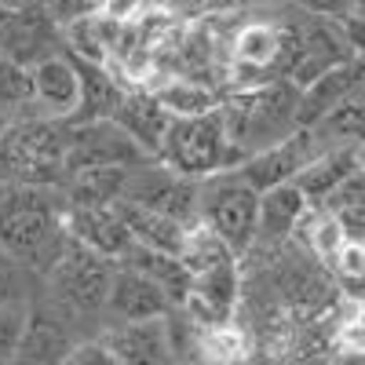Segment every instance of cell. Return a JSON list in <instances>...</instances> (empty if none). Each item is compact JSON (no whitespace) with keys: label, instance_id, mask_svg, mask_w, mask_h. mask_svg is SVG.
<instances>
[{"label":"cell","instance_id":"cell-1","mask_svg":"<svg viewBox=\"0 0 365 365\" xmlns=\"http://www.w3.org/2000/svg\"><path fill=\"white\" fill-rule=\"evenodd\" d=\"M66 120L22 110L0 135V179L8 187H63L66 179Z\"/></svg>","mask_w":365,"mask_h":365},{"label":"cell","instance_id":"cell-2","mask_svg":"<svg viewBox=\"0 0 365 365\" xmlns=\"http://www.w3.org/2000/svg\"><path fill=\"white\" fill-rule=\"evenodd\" d=\"M63 212L58 187H8L0 197V245L41 274L66 237Z\"/></svg>","mask_w":365,"mask_h":365},{"label":"cell","instance_id":"cell-3","mask_svg":"<svg viewBox=\"0 0 365 365\" xmlns=\"http://www.w3.org/2000/svg\"><path fill=\"white\" fill-rule=\"evenodd\" d=\"M296 106H299V88L285 77L245 84L230 99H220L223 125L241 158H249L252 150H263L270 143L285 139L289 132H296L299 128Z\"/></svg>","mask_w":365,"mask_h":365},{"label":"cell","instance_id":"cell-4","mask_svg":"<svg viewBox=\"0 0 365 365\" xmlns=\"http://www.w3.org/2000/svg\"><path fill=\"white\" fill-rule=\"evenodd\" d=\"M113 267H117V259L91 252L88 245H81V241H73L66 234L63 245L55 249V256L44 263V270H41L44 285H37V289L44 296H51L63 311H70L81 325H91L103 318Z\"/></svg>","mask_w":365,"mask_h":365},{"label":"cell","instance_id":"cell-5","mask_svg":"<svg viewBox=\"0 0 365 365\" xmlns=\"http://www.w3.org/2000/svg\"><path fill=\"white\" fill-rule=\"evenodd\" d=\"M158 161L187 179H205L220 168H234L241 161V154L230 143L223 113L216 106V110L194 113V117H172L165 143L158 150Z\"/></svg>","mask_w":365,"mask_h":365},{"label":"cell","instance_id":"cell-6","mask_svg":"<svg viewBox=\"0 0 365 365\" xmlns=\"http://www.w3.org/2000/svg\"><path fill=\"white\" fill-rule=\"evenodd\" d=\"M259 190L237 168H220L197 179V223H205L241 259L256 234Z\"/></svg>","mask_w":365,"mask_h":365},{"label":"cell","instance_id":"cell-7","mask_svg":"<svg viewBox=\"0 0 365 365\" xmlns=\"http://www.w3.org/2000/svg\"><path fill=\"white\" fill-rule=\"evenodd\" d=\"M150 154L132 143V135L117 125L113 117L103 120H77L70 125L66 120V172L73 168H99V165H120V168H132L139 161H146Z\"/></svg>","mask_w":365,"mask_h":365},{"label":"cell","instance_id":"cell-8","mask_svg":"<svg viewBox=\"0 0 365 365\" xmlns=\"http://www.w3.org/2000/svg\"><path fill=\"white\" fill-rule=\"evenodd\" d=\"M66 48L63 26H58L37 0H26V4H15L8 11V22L0 29V51H4L11 63L19 66H34L41 58L55 55Z\"/></svg>","mask_w":365,"mask_h":365},{"label":"cell","instance_id":"cell-9","mask_svg":"<svg viewBox=\"0 0 365 365\" xmlns=\"http://www.w3.org/2000/svg\"><path fill=\"white\" fill-rule=\"evenodd\" d=\"M175 307L172 296L143 274L139 267L117 259L113 278L106 289V303H103V318L106 322H143V318H165Z\"/></svg>","mask_w":365,"mask_h":365},{"label":"cell","instance_id":"cell-10","mask_svg":"<svg viewBox=\"0 0 365 365\" xmlns=\"http://www.w3.org/2000/svg\"><path fill=\"white\" fill-rule=\"evenodd\" d=\"M314 154H318V143L311 139V132L296 128V132H289L278 143H270L263 150H252V154L241 158L234 168L245 175L256 190H270V187H278V182H292V175Z\"/></svg>","mask_w":365,"mask_h":365},{"label":"cell","instance_id":"cell-11","mask_svg":"<svg viewBox=\"0 0 365 365\" xmlns=\"http://www.w3.org/2000/svg\"><path fill=\"white\" fill-rule=\"evenodd\" d=\"M311 212V201L296 190V182H278L270 190H259V208H256V234L252 249H282L289 237L299 234L303 220Z\"/></svg>","mask_w":365,"mask_h":365},{"label":"cell","instance_id":"cell-12","mask_svg":"<svg viewBox=\"0 0 365 365\" xmlns=\"http://www.w3.org/2000/svg\"><path fill=\"white\" fill-rule=\"evenodd\" d=\"M26 73H29V99H34V110L70 120V113L77 110V96H81V77H77L73 55L63 48V51L41 58V63H34Z\"/></svg>","mask_w":365,"mask_h":365},{"label":"cell","instance_id":"cell-13","mask_svg":"<svg viewBox=\"0 0 365 365\" xmlns=\"http://www.w3.org/2000/svg\"><path fill=\"white\" fill-rule=\"evenodd\" d=\"M63 227L73 241H81L106 259H120L132 245V234L113 205H66Z\"/></svg>","mask_w":365,"mask_h":365},{"label":"cell","instance_id":"cell-14","mask_svg":"<svg viewBox=\"0 0 365 365\" xmlns=\"http://www.w3.org/2000/svg\"><path fill=\"white\" fill-rule=\"evenodd\" d=\"M110 117L132 135V143L143 150V154L158 158L172 113L161 106V99L154 96V91H150V88H125Z\"/></svg>","mask_w":365,"mask_h":365},{"label":"cell","instance_id":"cell-15","mask_svg":"<svg viewBox=\"0 0 365 365\" xmlns=\"http://www.w3.org/2000/svg\"><path fill=\"white\" fill-rule=\"evenodd\" d=\"M103 344L110 347L113 361H172V340L165 318L143 322H106L96 329Z\"/></svg>","mask_w":365,"mask_h":365},{"label":"cell","instance_id":"cell-16","mask_svg":"<svg viewBox=\"0 0 365 365\" xmlns=\"http://www.w3.org/2000/svg\"><path fill=\"white\" fill-rule=\"evenodd\" d=\"M354 172H361V143H344V146L318 150V154L292 175V182L311 205H322Z\"/></svg>","mask_w":365,"mask_h":365},{"label":"cell","instance_id":"cell-17","mask_svg":"<svg viewBox=\"0 0 365 365\" xmlns=\"http://www.w3.org/2000/svg\"><path fill=\"white\" fill-rule=\"evenodd\" d=\"M354 91H361V58H347V63L329 66L325 73H318L314 81L299 84V106H296L299 128L314 125L322 113H329L336 103L354 96Z\"/></svg>","mask_w":365,"mask_h":365},{"label":"cell","instance_id":"cell-18","mask_svg":"<svg viewBox=\"0 0 365 365\" xmlns=\"http://www.w3.org/2000/svg\"><path fill=\"white\" fill-rule=\"evenodd\" d=\"M117 216L125 220L128 234L135 245H146V249H161V252H175L179 256V245H182V234H187L190 223H179L172 216H165V212L150 208V205H139V201H128L120 197L113 201Z\"/></svg>","mask_w":365,"mask_h":365},{"label":"cell","instance_id":"cell-19","mask_svg":"<svg viewBox=\"0 0 365 365\" xmlns=\"http://www.w3.org/2000/svg\"><path fill=\"white\" fill-rule=\"evenodd\" d=\"M77 77H81V96H77V110L70 113V125H77V120H103L113 113L120 91H125V84H120L103 63H88V58H77Z\"/></svg>","mask_w":365,"mask_h":365},{"label":"cell","instance_id":"cell-20","mask_svg":"<svg viewBox=\"0 0 365 365\" xmlns=\"http://www.w3.org/2000/svg\"><path fill=\"white\" fill-rule=\"evenodd\" d=\"M128 168L120 165H99V168H73L63 179V197L66 205H113L125 194Z\"/></svg>","mask_w":365,"mask_h":365},{"label":"cell","instance_id":"cell-21","mask_svg":"<svg viewBox=\"0 0 365 365\" xmlns=\"http://www.w3.org/2000/svg\"><path fill=\"white\" fill-rule=\"evenodd\" d=\"M150 91L161 99V106L172 117H194V113H208V110L220 106V91L216 88L197 81V77H182V73H175L168 84L150 88Z\"/></svg>","mask_w":365,"mask_h":365},{"label":"cell","instance_id":"cell-22","mask_svg":"<svg viewBox=\"0 0 365 365\" xmlns=\"http://www.w3.org/2000/svg\"><path fill=\"white\" fill-rule=\"evenodd\" d=\"M307 132L318 143V150L344 146V143H361V91H354V96L336 103L329 113H322L314 125H307Z\"/></svg>","mask_w":365,"mask_h":365},{"label":"cell","instance_id":"cell-23","mask_svg":"<svg viewBox=\"0 0 365 365\" xmlns=\"http://www.w3.org/2000/svg\"><path fill=\"white\" fill-rule=\"evenodd\" d=\"M37 292V270L15 259L4 245H0V303L11 299H29Z\"/></svg>","mask_w":365,"mask_h":365},{"label":"cell","instance_id":"cell-24","mask_svg":"<svg viewBox=\"0 0 365 365\" xmlns=\"http://www.w3.org/2000/svg\"><path fill=\"white\" fill-rule=\"evenodd\" d=\"M0 106H8L15 113L34 106V99H29V73H26V66L11 63L4 51H0Z\"/></svg>","mask_w":365,"mask_h":365},{"label":"cell","instance_id":"cell-25","mask_svg":"<svg viewBox=\"0 0 365 365\" xmlns=\"http://www.w3.org/2000/svg\"><path fill=\"white\" fill-rule=\"evenodd\" d=\"M26 314H29V299L0 303V361H15L22 329H26Z\"/></svg>","mask_w":365,"mask_h":365},{"label":"cell","instance_id":"cell-26","mask_svg":"<svg viewBox=\"0 0 365 365\" xmlns=\"http://www.w3.org/2000/svg\"><path fill=\"white\" fill-rule=\"evenodd\" d=\"M299 11L322 15V19H336L347 26H361V0H292Z\"/></svg>","mask_w":365,"mask_h":365},{"label":"cell","instance_id":"cell-27","mask_svg":"<svg viewBox=\"0 0 365 365\" xmlns=\"http://www.w3.org/2000/svg\"><path fill=\"white\" fill-rule=\"evenodd\" d=\"M37 4L58 22V26H70L84 15H96L99 11V0H37Z\"/></svg>","mask_w":365,"mask_h":365},{"label":"cell","instance_id":"cell-28","mask_svg":"<svg viewBox=\"0 0 365 365\" xmlns=\"http://www.w3.org/2000/svg\"><path fill=\"white\" fill-rule=\"evenodd\" d=\"M161 8L179 19H201L208 15V0H161Z\"/></svg>","mask_w":365,"mask_h":365},{"label":"cell","instance_id":"cell-29","mask_svg":"<svg viewBox=\"0 0 365 365\" xmlns=\"http://www.w3.org/2000/svg\"><path fill=\"white\" fill-rule=\"evenodd\" d=\"M11 117H15V110H8V106H0V135H4V128L11 125Z\"/></svg>","mask_w":365,"mask_h":365},{"label":"cell","instance_id":"cell-30","mask_svg":"<svg viewBox=\"0 0 365 365\" xmlns=\"http://www.w3.org/2000/svg\"><path fill=\"white\" fill-rule=\"evenodd\" d=\"M8 11H11V4H4V0H0V29H4V22H8Z\"/></svg>","mask_w":365,"mask_h":365},{"label":"cell","instance_id":"cell-31","mask_svg":"<svg viewBox=\"0 0 365 365\" xmlns=\"http://www.w3.org/2000/svg\"><path fill=\"white\" fill-rule=\"evenodd\" d=\"M4 190H8V182H4V179H0V197H4Z\"/></svg>","mask_w":365,"mask_h":365}]
</instances>
